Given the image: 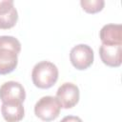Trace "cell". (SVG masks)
Listing matches in <instances>:
<instances>
[{"label": "cell", "mask_w": 122, "mask_h": 122, "mask_svg": "<svg viewBox=\"0 0 122 122\" xmlns=\"http://www.w3.org/2000/svg\"><path fill=\"white\" fill-rule=\"evenodd\" d=\"M21 51V43L13 36H0V74H8L13 71L18 64V53Z\"/></svg>", "instance_id": "6da1fadb"}, {"label": "cell", "mask_w": 122, "mask_h": 122, "mask_svg": "<svg viewBox=\"0 0 122 122\" xmlns=\"http://www.w3.org/2000/svg\"><path fill=\"white\" fill-rule=\"evenodd\" d=\"M31 79L35 87L39 89H50L58 79V69L50 61H41L33 67Z\"/></svg>", "instance_id": "7a4b0ae2"}, {"label": "cell", "mask_w": 122, "mask_h": 122, "mask_svg": "<svg viewBox=\"0 0 122 122\" xmlns=\"http://www.w3.org/2000/svg\"><path fill=\"white\" fill-rule=\"evenodd\" d=\"M61 105L56 97L47 95L41 97L34 106L35 115L43 121L49 122L59 116Z\"/></svg>", "instance_id": "3957f363"}, {"label": "cell", "mask_w": 122, "mask_h": 122, "mask_svg": "<svg viewBox=\"0 0 122 122\" xmlns=\"http://www.w3.org/2000/svg\"><path fill=\"white\" fill-rule=\"evenodd\" d=\"M93 51L86 44L74 46L70 51V60L71 65L79 71L87 70L93 63Z\"/></svg>", "instance_id": "277c9868"}, {"label": "cell", "mask_w": 122, "mask_h": 122, "mask_svg": "<svg viewBox=\"0 0 122 122\" xmlns=\"http://www.w3.org/2000/svg\"><path fill=\"white\" fill-rule=\"evenodd\" d=\"M80 97L79 89L75 84L66 82L62 84L57 92H56V98L59 101L61 108L64 109H71L74 107Z\"/></svg>", "instance_id": "5b68a950"}, {"label": "cell", "mask_w": 122, "mask_h": 122, "mask_svg": "<svg viewBox=\"0 0 122 122\" xmlns=\"http://www.w3.org/2000/svg\"><path fill=\"white\" fill-rule=\"evenodd\" d=\"M26 98L24 87L16 81L5 82L0 87V100L2 103L20 102L23 103Z\"/></svg>", "instance_id": "8992f818"}, {"label": "cell", "mask_w": 122, "mask_h": 122, "mask_svg": "<svg viewBox=\"0 0 122 122\" xmlns=\"http://www.w3.org/2000/svg\"><path fill=\"white\" fill-rule=\"evenodd\" d=\"M101 61L112 68H117L122 63V45H101L99 48Z\"/></svg>", "instance_id": "52a82bcc"}, {"label": "cell", "mask_w": 122, "mask_h": 122, "mask_svg": "<svg viewBox=\"0 0 122 122\" xmlns=\"http://www.w3.org/2000/svg\"><path fill=\"white\" fill-rule=\"evenodd\" d=\"M18 13L12 0H0V29L8 30L15 26Z\"/></svg>", "instance_id": "ba28073f"}, {"label": "cell", "mask_w": 122, "mask_h": 122, "mask_svg": "<svg viewBox=\"0 0 122 122\" xmlns=\"http://www.w3.org/2000/svg\"><path fill=\"white\" fill-rule=\"evenodd\" d=\"M99 37L103 45H122V27L119 24H107L102 27Z\"/></svg>", "instance_id": "9c48e42d"}, {"label": "cell", "mask_w": 122, "mask_h": 122, "mask_svg": "<svg viewBox=\"0 0 122 122\" xmlns=\"http://www.w3.org/2000/svg\"><path fill=\"white\" fill-rule=\"evenodd\" d=\"M1 113L7 122H19L24 117V107L20 102L3 103Z\"/></svg>", "instance_id": "30bf717a"}, {"label": "cell", "mask_w": 122, "mask_h": 122, "mask_svg": "<svg viewBox=\"0 0 122 122\" xmlns=\"http://www.w3.org/2000/svg\"><path fill=\"white\" fill-rule=\"evenodd\" d=\"M82 9L88 13H96L103 10L105 6L104 0H81Z\"/></svg>", "instance_id": "8fae6325"}, {"label": "cell", "mask_w": 122, "mask_h": 122, "mask_svg": "<svg viewBox=\"0 0 122 122\" xmlns=\"http://www.w3.org/2000/svg\"><path fill=\"white\" fill-rule=\"evenodd\" d=\"M60 122H83V121L78 116H75V115H67L64 118H62V120Z\"/></svg>", "instance_id": "7c38bea8"}]
</instances>
